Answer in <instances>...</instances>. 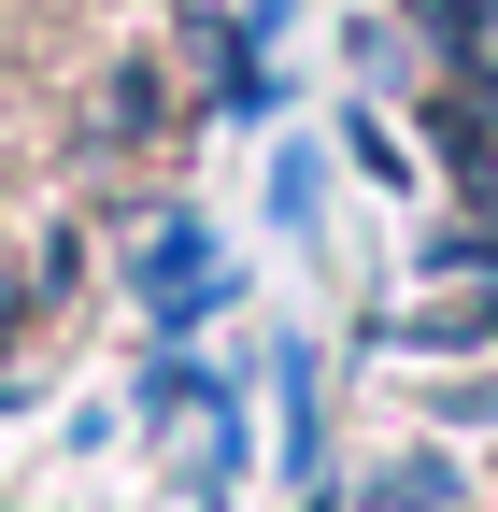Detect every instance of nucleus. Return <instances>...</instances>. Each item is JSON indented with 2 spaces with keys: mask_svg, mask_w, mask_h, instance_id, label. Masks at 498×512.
<instances>
[{
  "mask_svg": "<svg viewBox=\"0 0 498 512\" xmlns=\"http://www.w3.org/2000/svg\"><path fill=\"white\" fill-rule=\"evenodd\" d=\"M157 128V72H114V100H100V143H143Z\"/></svg>",
  "mask_w": 498,
  "mask_h": 512,
  "instance_id": "nucleus-1",
  "label": "nucleus"
}]
</instances>
